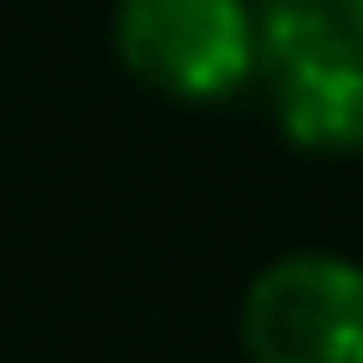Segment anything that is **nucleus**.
I'll return each instance as SVG.
<instances>
[{
  "label": "nucleus",
  "instance_id": "nucleus-3",
  "mask_svg": "<svg viewBox=\"0 0 363 363\" xmlns=\"http://www.w3.org/2000/svg\"><path fill=\"white\" fill-rule=\"evenodd\" d=\"M276 128L303 155H357L363 148V40L343 48H303L262 61Z\"/></svg>",
  "mask_w": 363,
  "mask_h": 363
},
{
  "label": "nucleus",
  "instance_id": "nucleus-2",
  "mask_svg": "<svg viewBox=\"0 0 363 363\" xmlns=\"http://www.w3.org/2000/svg\"><path fill=\"white\" fill-rule=\"evenodd\" d=\"M249 363H363V262L337 249H289L242 289Z\"/></svg>",
  "mask_w": 363,
  "mask_h": 363
},
{
  "label": "nucleus",
  "instance_id": "nucleus-1",
  "mask_svg": "<svg viewBox=\"0 0 363 363\" xmlns=\"http://www.w3.org/2000/svg\"><path fill=\"white\" fill-rule=\"evenodd\" d=\"M108 40L142 88L189 108L242 94L262 67L256 0H115Z\"/></svg>",
  "mask_w": 363,
  "mask_h": 363
}]
</instances>
